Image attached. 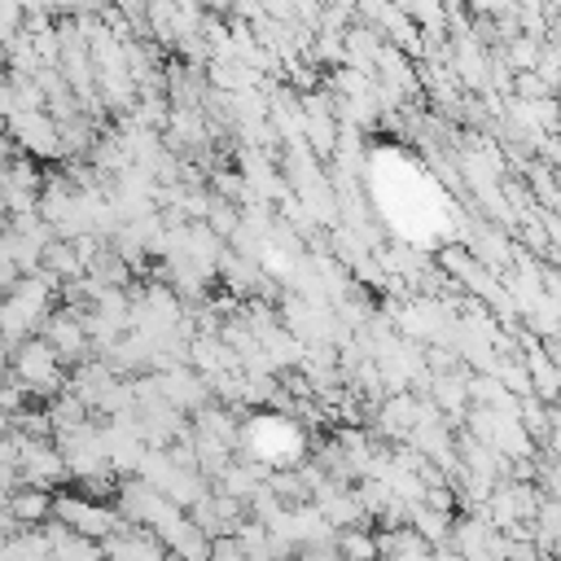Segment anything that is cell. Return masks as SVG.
Returning <instances> with one entry per match:
<instances>
[{"instance_id": "5", "label": "cell", "mask_w": 561, "mask_h": 561, "mask_svg": "<svg viewBox=\"0 0 561 561\" xmlns=\"http://www.w3.org/2000/svg\"><path fill=\"white\" fill-rule=\"evenodd\" d=\"M333 548L342 552V561H381V552H377V530H368V526H346V530H337Z\"/></svg>"}, {"instance_id": "3", "label": "cell", "mask_w": 561, "mask_h": 561, "mask_svg": "<svg viewBox=\"0 0 561 561\" xmlns=\"http://www.w3.org/2000/svg\"><path fill=\"white\" fill-rule=\"evenodd\" d=\"M18 478H22V486H44V491H53L57 482L70 478V469H66V460H61V451H57L53 438H44V443H39V438H22Z\"/></svg>"}, {"instance_id": "9", "label": "cell", "mask_w": 561, "mask_h": 561, "mask_svg": "<svg viewBox=\"0 0 561 561\" xmlns=\"http://www.w3.org/2000/svg\"><path fill=\"white\" fill-rule=\"evenodd\" d=\"M13 140H9V123H0V158H13Z\"/></svg>"}, {"instance_id": "2", "label": "cell", "mask_w": 561, "mask_h": 561, "mask_svg": "<svg viewBox=\"0 0 561 561\" xmlns=\"http://www.w3.org/2000/svg\"><path fill=\"white\" fill-rule=\"evenodd\" d=\"M9 140L18 153L35 158V162H53L61 158V131L57 123L48 118V110H18L9 118Z\"/></svg>"}, {"instance_id": "6", "label": "cell", "mask_w": 561, "mask_h": 561, "mask_svg": "<svg viewBox=\"0 0 561 561\" xmlns=\"http://www.w3.org/2000/svg\"><path fill=\"white\" fill-rule=\"evenodd\" d=\"M9 88L18 96V110H48V101H44V92L31 75H9Z\"/></svg>"}, {"instance_id": "8", "label": "cell", "mask_w": 561, "mask_h": 561, "mask_svg": "<svg viewBox=\"0 0 561 561\" xmlns=\"http://www.w3.org/2000/svg\"><path fill=\"white\" fill-rule=\"evenodd\" d=\"M18 114V96H13V88H9V79L0 83V123H9Z\"/></svg>"}, {"instance_id": "10", "label": "cell", "mask_w": 561, "mask_h": 561, "mask_svg": "<svg viewBox=\"0 0 561 561\" xmlns=\"http://www.w3.org/2000/svg\"><path fill=\"white\" fill-rule=\"evenodd\" d=\"M9 355H13V351H9V346H4V342H0V386H4V381H9Z\"/></svg>"}, {"instance_id": "4", "label": "cell", "mask_w": 561, "mask_h": 561, "mask_svg": "<svg viewBox=\"0 0 561 561\" xmlns=\"http://www.w3.org/2000/svg\"><path fill=\"white\" fill-rule=\"evenodd\" d=\"M53 504H57V495L53 491H44V486H18L13 495H9V517L22 526V530H39L44 522H53Z\"/></svg>"}, {"instance_id": "1", "label": "cell", "mask_w": 561, "mask_h": 561, "mask_svg": "<svg viewBox=\"0 0 561 561\" xmlns=\"http://www.w3.org/2000/svg\"><path fill=\"white\" fill-rule=\"evenodd\" d=\"M39 337L57 351V359H61L66 368H79V364L96 359L92 337H88V329H83V307H66V302H61V307L39 324Z\"/></svg>"}, {"instance_id": "7", "label": "cell", "mask_w": 561, "mask_h": 561, "mask_svg": "<svg viewBox=\"0 0 561 561\" xmlns=\"http://www.w3.org/2000/svg\"><path fill=\"white\" fill-rule=\"evenodd\" d=\"M210 561H250V557L237 535H219V539H210Z\"/></svg>"}]
</instances>
